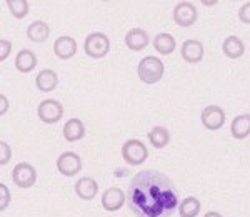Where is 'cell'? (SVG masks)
Instances as JSON below:
<instances>
[{"instance_id":"1","label":"cell","mask_w":250,"mask_h":217,"mask_svg":"<svg viewBox=\"0 0 250 217\" xmlns=\"http://www.w3.org/2000/svg\"><path fill=\"white\" fill-rule=\"evenodd\" d=\"M127 206L137 217H170L179 209V189L159 171H140L127 189Z\"/></svg>"},{"instance_id":"2","label":"cell","mask_w":250,"mask_h":217,"mask_svg":"<svg viewBox=\"0 0 250 217\" xmlns=\"http://www.w3.org/2000/svg\"><path fill=\"white\" fill-rule=\"evenodd\" d=\"M165 72V65L164 62L159 57H154V55H147L139 62V67H137V74H139V79L142 80L147 86H154L159 80H162Z\"/></svg>"},{"instance_id":"3","label":"cell","mask_w":250,"mask_h":217,"mask_svg":"<svg viewBox=\"0 0 250 217\" xmlns=\"http://www.w3.org/2000/svg\"><path fill=\"white\" fill-rule=\"evenodd\" d=\"M83 50L90 59H104L110 52V39L102 32H92L87 35Z\"/></svg>"},{"instance_id":"4","label":"cell","mask_w":250,"mask_h":217,"mask_svg":"<svg viewBox=\"0 0 250 217\" xmlns=\"http://www.w3.org/2000/svg\"><path fill=\"white\" fill-rule=\"evenodd\" d=\"M122 157L127 166H142L148 157V151L142 140L128 139L122 146Z\"/></svg>"},{"instance_id":"5","label":"cell","mask_w":250,"mask_h":217,"mask_svg":"<svg viewBox=\"0 0 250 217\" xmlns=\"http://www.w3.org/2000/svg\"><path fill=\"white\" fill-rule=\"evenodd\" d=\"M37 114L43 124L52 126V124H57L63 117V106L55 99H45L39 104Z\"/></svg>"},{"instance_id":"6","label":"cell","mask_w":250,"mask_h":217,"mask_svg":"<svg viewBox=\"0 0 250 217\" xmlns=\"http://www.w3.org/2000/svg\"><path fill=\"white\" fill-rule=\"evenodd\" d=\"M12 180L20 189H29L37 182V171L29 162H19L12 171Z\"/></svg>"},{"instance_id":"7","label":"cell","mask_w":250,"mask_h":217,"mask_svg":"<svg viewBox=\"0 0 250 217\" xmlns=\"http://www.w3.org/2000/svg\"><path fill=\"white\" fill-rule=\"evenodd\" d=\"M57 171L65 177H74L82 171V159L75 152H62L57 159Z\"/></svg>"},{"instance_id":"8","label":"cell","mask_w":250,"mask_h":217,"mask_svg":"<svg viewBox=\"0 0 250 217\" xmlns=\"http://www.w3.org/2000/svg\"><path fill=\"white\" fill-rule=\"evenodd\" d=\"M173 22L180 27H192L197 22V9L192 2H179L173 7Z\"/></svg>"},{"instance_id":"9","label":"cell","mask_w":250,"mask_h":217,"mask_svg":"<svg viewBox=\"0 0 250 217\" xmlns=\"http://www.w3.org/2000/svg\"><path fill=\"white\" fill-rule=\"evenodd\" d=\"M200 120L207 130H219L225 124V112L219 106H207L202 110Z\"/></svg>"},{"instance_id":"10","label":"cell","mask_w":250,"mask_h":217,"mask_svg":"<svg viewBox=\"0 0 250 217\" xmlns=\"http://www.w3.org/2000/svg\"><path fill=\"white\" fill-rule=\"evenodd\" d=\"M127 202V194L119 187H108L102 194V207L108 212L120 211Z\"/></svg>"},{"instance_id":"11","label":"cell","mask_w":250,"mask_h":217,"mask_svg":"<svg viewBox=\"0 0 250 217\" xmlns=\"http://www.w3.org/2000/svg\"><path fill=\"white\" fill-rule=\"evenodd\" d=\"M204 45L200 40H195V39H188L185 40L180 47V55L182 59L185 60L187 64H199L200 60L204 59Z\"/></svg>"},{"instance_id":"12","label":"cell","mask_w":250,"mask_h":217,"mask_svg":"<svg viewBox=\"0 0 250 217\" xmlns=\"http://www.w3.org/2000/svg\"><path fill=\"white\" fill-rule=\"evenodd\" d=\"M77 52V42L70 37V35H62L55 40L54 43V54L57 55L59 59L62 60H68L72 59Z\"/></svg>"},{"instance_id":"13","label":"cell","mask_w":250,"mask_h":217,"mask_svg":"<svg viewBox=\"0 0 250 217\" xmlns=\"http://www.w3.org/2000/svg\"><path fill=\"white\" fill-rule=\"evenodd\" d=\"M148 42H150V37L144 29H132L125 35V45H127V49L134 52L144 50L148 45Z\"/></svg>"},{"instance_id":"14","label":"cell","mask_w":250,"mask_h":217,"mask_svg":"<svg viewBox=\"0 0 250 217\" xmlns=\"http://www.w3.org/2000/svg\"><path fill=\"white\" fill-rule=\"evenodd\" d=\"M35 86L40 92H52L57 89L59 86V75L55 70L52 69H45V70H40L35 77Z\"/></svg>"},{"instance_id":"15","label":"cell","mask_w":250,"mask_h":217,"mask_svg":"<svg viewBox=\"0 0 250 217\" xmlns=\"http://www.w3.org/2000/svg\"><path fill=\"white\" fill-rule=\"evenodd\" d=\"M35 67H37V55L30 49L19 50L17 57H15V69H17L20 74H29Z\"/></svg>"},{"instance_id":"16","label":"cell","mask_w":250,"mask_h":217,"mask_svg":"<svg viewBox=\"0 0 250 217\" xmlns=\"http://www.w3.org/2000/svg\"><path fill=\"white\" fill-rule=\"evenodd\" d=\"M222 52L225 54V57L229 59H240L245 54V43L242 42L240 37L237 35H229L222 43Z\"/></svg>"},{"instance_id":"17","label":"cell","mask_w":250,"mask_h":217,"mask_svg":"<svg viewBox=\"0 0 250 217\" xmlns=\"http://www.w3.org/2000/svg\"><path fill=\"white\" fill-rule=\"evenodd\" d=\"M99 192V184L92 177H82L75 182V194L83 200H92Z\"/></svg>"},{"instance_id":"18","label":"cell","mask_w":250,"mask_h":217,"mask_svg":"<svg viewBox=\"0 0 250 217\" xmlns=\"http://www.w3.org/2000/svg\"><path fill=\"white\" fill-rule=\"evenodd\" d=\"M85 135V126L80 119H68L63 126V137L67 142H77Z\"/></svg>"},{"instance_id":"19","label":"cell","mask_w":250,"mask_h":217,"mask_svg":"<svg viewBox=\"0 0 250 217\" xmlns=\"http://www.w3.org/2000/svg\"><path fill=\"white\" fill-rule=\"evenodd\" d=\"M48 35H50V27H48L43 20H35V22H32L30 25L27 27V37L35 43L45 42L48 39Z\"/></svg>"},{"instance_id":"20","label":"cell","mask_w":250,"mask_h":217,"mask_svg":"<svg viewBox=\"0 0 250 217\" xmlns=\"http://www.w3.org/2000/svg\"><path fill=\"white\" fill-rule=\"evenodd\" d=\"M230 134L233 135V139H237V140L247 137L250 134V114L237 115V117L232 120Z\"/></svg>"},{"instance_id":"21","label":"cell","mask_w":250,"mask_h":217,"mask_svg":"<svg viewBox=\"0 0 250 217\" xmlns=\"http://www.w3.org/2000/svg\"><path fill=\"white\" fill-rule=\"evenodd\" d=\"M177 47V42L173 35L167 34V32H160L154 39V49L159 52L160 55H170Z\"/></svg>"},{"instance_id":"22","label":"cell","mask_w":250,"mask_h":217,"mask_svg":"<svg viewBox=\"0 0 250 217\" xmlns=\"http://www.w3.org/2000/svg\"><path fill=\"white\" fill-rule=\"evenodd\" d=\"M148 142L152 144L155 149H164L170 142V132L162 126H154L148 130Z\"/></svg>"},{"instance_id":"23","label":"cell","mask_w":250,"mask_h":217,"mask_svg":"<svg viewBox=\"0 0 250 217\" xmlns=\"http://www.w3.org/2000/svg\"><path fill=\"white\" fill-rule=\"evenodd\" d=\"M200 200L195 197H185L184 200H180L179 206V214L180 217H197L200 214Z\"/></svg>"},{"instance_id":"24","label":"cell","mask_w":250,"mask_h":217,"mask_svg":"<svg viewBox=\"0 0 250 217\" xmlns=\"http://www.w3.org/2000/svg\"><path fill=\"white\" fill-rule=\"evenodd\" d=\"M7 7H9L10 14L14 15L15 19H23L27 17L30 10V3L27 0H7Z\"/></svg>"},{"instance_id":"25","label":"cell","mask_w":250,"mask_h":217,"mask_svg":"<svg viewBox=\"0 0 250 217\" xmlns=\"http://www.w3.org/2000/svg\"><path fill=\"white\" fill-rule=\"evenodd\" d=\"M10 204V191L5 184H0V211H5Z\"/></svg>"},{"instance_id":"26","label":"cell","mask_w":250,"mask_h":217,"mask_svg":"<svg viewBox=\"0 0 250 217\" xmlns=\"http://www.w3.org/2000/svg\"><path fill=\"white\" fill-rule=\"evenodd\" d=\"M12 159V151H10V146L7 142H0V166H5L9 164Z\"/></svg>"},{"instance_id":"27","label":"cell","mask_w":250,"mask_h":217,"mask_svg":"<svg viewBox=\"0 0 250 217\" xmlns=\"http://www.w3.org/2000/svg\"><path fill=\"white\" fill-rule=\"evenodd\" d=\"M10 52H12V43L9 42V40L2 39L0 40V62H3V60L9 57Z\"/></svg>"},{"instance_id":"28","label":"cell","mask_w":250,"mask_h":217,"mask_svg":"<svg viewBox=\"0 0 250 217\" xmlns=\"http://www.w3.org/2000/svg\"><path fill=\"white\" fill-rule=\"evenodd\" d=\"M239 19L242 23H250V2H245L239 9Z\"/></svg>"},{"instance_id":"29","label":"cell","mask_w":250,"mask_h":217,"mask_svg":"<svg viewBox=\"0 0 250 217\" xmlns=\"http://www.w3.org/2000/svg\"><path fill=\"white\" fill-rule=\"evenodd\" d=\"M7 108H9V100H7L5 95H0V115H3L7 112Z\"/></svg>"},{"instance_id":"30","label":"cell","mask_w":250,"mask_h":217,"mask_svg":"<svg viewBox=\"0 0 250 217\" xmlns=\"http://www.w3.org/2000/svg\"><path fill=\"white\" fill-rule=\"evenodd\" d=\"M204 217H222V214H219V212H215V211H210V212H207Z\"/></svg>"},{"instance_id":"31","label":"cell","mask_w":250,"mask_h":217,"mask_svg":"<svg viewBox=\"0 0 250 217\" xmlns=\"http://www.w3.org/2000/svg\"><path fill=\"white\" fill-rule=\"evenodd\" d=\"M202 3H204V5H215L217 0H213V2H207V0H202Z\"/></svg>"}]
</instances>
